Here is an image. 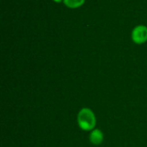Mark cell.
<instances>
[{
    "mask_svg": "<svg viewBox=\"0 0 147 147\" xmlns=\"http://www.w3.org/2000/svg\"><path fill=\"white\" fill-rule=\"evenodd\" d=\"M54 1H56V2H60V1H62V0H54Z\"/></svg>",
    "mask_w": 147,
    "mask_h": 147,
    "instance_id": "obj_5",
    "label": "cell"
},
{
    "mask_svg": "<svg viewBox=\"0 0 147 147\" xmlns=\"http://www.w3.org/2000/svg\"><path fill=\"white\" fill-rule=\"evenodd\" d=\"M65 3L71 8H77L82 5L84 2V0H64Z\"/></svg>",
    "mask_w": 147,
    "mask_h": 147,
    "instance_id": "obj_4",
    "label": "cell"
},
{
    "mask_svg": "<svg viewBox=\"0 0 147 147\" xmlns=\"http://www.w3.org/2000/svg\"><path fill=\"white\" fill-rule=\"evenodd\" d=\"M133 41L135 43L141 44L147 41V28L146 26L140 25L136 27L132 33Z\"/></svg>",
    "mask_w": 147,
    "mask_h": 147,
    "instance_id": "obj_2",
    "label": "cell"
},
{
    "mask_svg": "<svg viewBox=\"0 0 147 147\" xmlns=\"http://www.w3.org/2000/svg\"><path fill=\"white\" fill-rule=\"evenodd\" d=\"M78 123L79 127L84 131L94 129L96 124V119L92 110L87 107L81 109L78 114Z\"/></svg>",
    "mask_w": 147,
    "mask_h": 147,
    "instance_id": "obj_1",
    "label": "cell"
},
{
    "mask_svg": "<svg viewBox=\"0 0 147 147\" xmlns=\"http://www.w3.org/2000/svg\"><path fill=\"white\" fill-rule=\"evenodd\" d=\"M90 141L95 145L99 146L103 141V133L99 129H94L90 134Z\"/></svg>",
    "mask_w": 147,
    "mask_h": 147,
    "instance_id": "obj_3",
    "label": "cell"
}]
</instances>
